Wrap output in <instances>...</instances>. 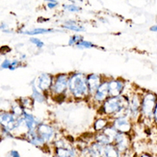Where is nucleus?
Listing matches in <instances>:
<instances>
[{
    "label": "nucleus",
    "mask_w": 157,
    "mask_h": 157,
    "mask_svg": "<svg viewBox=\"0 0 157 157\" xmlns=\"http://www.w3.org/2000/svg\"><path fill=\"white\" fill-rule=\"evenodd\" d=\"M128 101L129 98L127 94L119 97H109L98 107V114L109 119L128 116Z\"/></svg>",
    "instance_id": "f257e3e1"
},
{
    "label": "nucleus",
    "mask_w": 157,
    "mask_h": 157,
    "mask_svg": "<svg viewBox=\"0 0 157 157\" xmlns=\"http://www.w3.org/2000/svg\"><path fill=\"white\" fill-rule=\"evenodd\" d=\"M67 95L73 100H89L90 91L87 82V74L82 71L70 73Z\"/></svg>",
    "instance_id": "f03ea898"
},
{
    "label": "nucleus",
    "mask_w": 157,
    "mask_h": 157,
    "mask_svg": "<svg viewBox=\"0 0 157 157\" xmlns=\"http://www.w3.org/2000/svg\"><path fill=\"white\" fill-rule=\"evenodd\" d=\"M69 78H70V73L67 72L58 73L56 75H54L49 95H51L53 98L58 99V101L61 98L65 100L67 98H69V95H67Z\"/></svg>",
    "instance_id": "7ed1b4c3"
},
{
    "label": "nucleus",
    "mask_w": 157,
    "mask_h": 157,
    "mask_svg": "<svg viewBox=\"0 0 157 157\" xmlns=\"http://www.w3.org/2000/svg\"><path fill=\"white\" fill-rule=\"evenodd\" d=\"M157 102V94L143 90L142 92V103H141V121H147L152 124L153 111Z\"/></svg>",
    "instance_id": "20e7f679"
},
{
    "label": "nucleus",
    "mask_w": 157,
    "mask_h": 157,
    "mask_svg": "<svg viewBox=\"0 0 157 157\" xmlns=\"http://www.w3.org/2000/svg\"><path fill=\"white\" fill-rule=\"evenodd\" d=\"M142 91L135 90L128 94V117L134 122L141 121V103H142Z\"/></svg>",
    "instance_id": "39448f33"
},
{
    "label": "nucleus",
    "mask_w": 157,
    "mask_h": 157,
    "mask_svg": "<svg viewBox=\"0 0 157 157\" xmlns=\"http://www.w3.org/2000/svg\"><path fill=\"white\" fill-rule=\"evenodd\" d=\"M108 77L109 97H119L125 94L128 82L122 77Z\"/></svg>",
    "instance_id": "423d86ee"
},
{
    "label": "nucleus",
    "mask_w": 157,
    "mask_h": 157,
    "mask_svg": "<svg viewBox=\"0 0 157 157\" xmlns=\"http://www.w3.org/2000/svg\"><path fill=\"white\" fill-rule=\"evenodd\" d=\"M109 98V87H108V77L105 76L104 80L98 87V89L94 92V94L90 97V103L95 107H98Z\"/></svg>",
    "instance_id": "0eeeda50"
},
{
    "label": "nucleus",
    "mask_w": 157,
    "mask_h": 157,
    "mask_svg": "<svg viewBox=\"0 0 157 157\" xmlns=\"http://www.w3.org/2000/svg\"><path fill=\"white\" fill-rule=\"evenodd\" d=\"M113 144L118 148L121 155H126L132 147V138L131 134L118 132L114 139Z\"/></svg>",
    "instance_id": "6e6552de"
},
{
    "label": "nucleus",
    "mask_w": 157,
    "mask_h": 157,
    "mask_svg": "<svg viewBox=\"0 0 157 157\" xmlns=\"http://www.w3.org/2000/svg\"><path fill=\"white\" fill-rule=\"evenodd\" d=\"M111 124L116 128V130L118 132L131 134L133 131L134 122L128 116H124V117L111 119Z\"/></svg>",
    "instance_id": "1a4fd4ad"
},
{
    "label": "nucleus",
    "mask_w": 157,
    "mask_h": 157,
    "mask_svg": "<svg viewBox=\"0 0 157 157\" xmlns=\"http://www.w3.org/2000/svg\"><path fill=\"white\" fill-rule=\"evenodd\" d=\"M37 132L39 135L44 139L45 144H50V143L55 141L56 138V130L51 124H44V122H40L37 127Z\"/></svg>",
    "instance_id": "9d476101"
},
{
    "label": "nucleus",
    "mask_w": 157,
    "mask_h": 157,
    "mask_svg": "<svg viewBox=\"0 0 157 157\" xmlns=\"http://www.w3.org/2000/svg\"><path fill=\"white\" fill-rule=\"evenodd\" d=\"M54 75L50 73L43 72L35 78V84L40 91L44 92L46 94H49L50 89L53 83Z\"/></svg>",
    "instance_id": "9b49d317"
},
{
    "label": "nucleus",
    "mask_w": 157,
    "mask_h": 157,
    "mask_svg": "<svg viewBox=\"0 0 157 157\" xmlns=\"http://www.w3.org/2000/svg\"><path fill=\"white\" fill-rule=\"evenodd\" d=\"M105 76L100 73H89L87 74V82L89 86V91H90V95L94 94V92L98 90L102 81L104 80Z\"/></svg>",
    "instance_id": "f8f14e48"
},
{
    "label": "nucleus",
    "mask_w": 157,
    "mask_h": 157,
    "mask_svg": "<svg viewBox=\"0 0 157 157\" xmlns=\"http://www.w3.org/2000/svg\"><path fill=\"white\" fill-rule=\"evenodd\" d=\"M24 138L25 140L30 143L31 145L37 147H44L46 144L44 141V139L39 135L37 130H31V131H27L24 134Z\"/></svg>",
    "instance_id": "ddd939ff"
},
{
    "label": "nucleus",
    "mask_w": 157,
    "mask_h": 157,
    "mask_svg": "<svg viewBox=\"0 0 157 157\" xmlns=\"http://www.w3.org/2000/svg\"><path fill=\"white\" fill-rule=\"evenodd\" d=\"M104 151V146L99 143L93 141L87 147L86 157H102Z\"/></svg>",
    "instance_id": "4468645a"
},
{
    "label": "nucleus",
    "mask_w": 157,
    "mask_h": 157,
    "mask_svg": "<svg viewBox=\"0 0 157 157\" xmlns=\"http://www.w3.org/2000/svg\"><path fill=\"white\" fill-rule=\"evenodd\" d=\"M22 118L24 120V124L25 127L27 129V131H31V130H36L38 125L40 124V121H39V119H37L33 114L29 113L28 111H24Z\"/></svg>",
    "instance_id": "2eb2a0df"
},
{
    "label": "nucleus",
    "mask_w": 157,
    "mask_h": 157,
    "mask_svg": "<svg viewBox=\"0 0 157 157\" xmlns=\"http://www.w3.org/2000/svg\"><path fill=\"white\" fill-rule=\"evenodd\" d=\"M56 157H79L78 149L71 145L65 147H55Z\"/></svg>",
    "instance_id": "dca6fc26"
},
{
    "label": "nucleus",
    "mask_w": 157,
    "mask_h": 157,
    "mask_svg": "<svg viewBox=\"0 0 157 157\" xmlns=\"http://www.w3.org/2000/svg\"><path fill=\"white\" fill-rule=\"evenodd\" d=\"M63 29L67 30V31H71L74 33H82L85 32L86 28L84 25H82L81 23H79L77 20L74 19H67L66 21L61 25Z\"/></svg>",
    "instance_id": "f3484780"
},
{
    "label": "nucleus",
    "mask_w": 157,
    "mask_h": 157,
    "mask_svg": "<svg viewBox=\"0 0 157 157\" xmlns=\"http://www.w3.org/2000/svg\"><path fill=\"white\" fill-rule=\"evenodd\" d=\"M30 86L32 89L31 97L34 100H35V102H38V103H45L47 100V94L42 91H40L37 88V86L35 84V79L30 82Z\"/></svg>",
    "instance_id": "a211bd4d"
},
{
    "label": "nucleus",
    "mask_w": 157,
    "mask_h": 157,
    "mask_svg": "<svg viewBox=\"0 0 157 157\" xmlns=\"http://www.w3.org/2000/svg\"><path fill=\"white\" fill-rule=\"evenodd\" d=\"M58 32V30L52 29V28H33L30 30H22L20 29L17 31V33L19 34H23V35H27V36H38V35H44V34H50V33H55Z\"/></svg>",
    "instance_id": "6ab92c4d"
},
{
    "label": "nucleus",
    "mask_w": 157,
    "mask_h": 157,
    "mask_svg": "<svg viewBox=\"0 0 157 157\" xmlns=\"http://www.w3.org/2000/svg\"><path fill=\"white\" fill-rule=\"evenodd\" d=\"M110 122H111V119L104 117V116L98 115V117L94 121V124H93V129L94 133L102 131L107 125L110 124Z\"/></svg>",
    "instance_id": "aec40b11"
},
{
    "label": "nucleus",
    "mask_w": 157,
    "mask_h": 157,
    "mask_svg": "<svg viewBox=\"0 0 157 157\" xmlns=\"http://www.w3.org/2000/svg\"><path fill=\"white\" fill-rule=\"evenodd\" d=\"M104 157H122L121 152L118 151L114 144H109L107 146H104V151H103Z\"/></svg>",
    "instance_id": "412c9836"
},
{
    "label": "nucleus",
    "mask_w": 157,
    "mask_h": 157,
    "mask_svg": "<svg viewBox=\"0 0 157 157\" xmlns=\"http://www.w3.org/2000/svg\"><path fill=\"white\" fill-rule=\"evenodd\" d=\"M94 141L99 143V144H101L102 146H107L109 144H113V141L109 138L103 131L95 132L94 134Z\"/></svg>",
    "instance_id": "4be33fe9"
},
{
    "label": "nucleus",
    "mask_w": 157,
    "mask_h": 157,
    "mask_svg": "<svg viewBox=\"0 0 157 157\" xmlns=\"http://www.w3.org/2000/svg\"><path fill=\"white\" fill-rule=\"evenodd\" d=\"M21 106L24 108V110L29 111L34 108V104H35V100L32 98V97H22L17 99Z\"/></svg>",
    "instance_id": "5701e85b"
},
{
    "label": "nucleus",
    "mask_w": 157,
    "mask_h": 157,
    "mask_svg": "<svg viewBox=\"0 0 157 157\" xmlns=\"http://www.w3.org/2000/svg\"><path fill=\"white\" fill-rule=\"evenodd\" d=\"M74 47H75V48H77V49H81V50H84V49H93V48H99L98 45L94 44L93 42H90V40H86L85 39L82 40L81 42H79Z\"/></svg>",
    "instance_id": "b1692460"
},
{
    "label": "nucleus",
    "mask_w": 157,
    "mask_h": 157,
    "mask_svg": "<svg viewBox=\"0 0 157 157\" xmlns=\"http://www.w3.org/2000/svg\"><path fill=\"white\" fill-rule=\"evenodd\" d=\"M13 115H16L17 117H21L24 113V108L21 106V104L19 103L18 100H16L15 102H13L11 105V110H10Z\"/></svg>",
    "instance_id": "393cba45"
},
{
    "label": "nucleus",
    "mask_w": 157,
    "mask_h": 157,
    "mask_svg": "<svg viewBox=\"0 0 157 157\" xmlns=\"http://www.w3.org/2000/svg\"><path fill=\"white\" fill-rule=\"evenodd\" d=\"M63 9L71 13H78L82 12V7L79 6L78 4H73V3H70V4H64L63 5Z\"/></svg>",
    "instance_id": "a878e982"
},
{
    "label": "nucleus",
    "mask_w": 157,
    "mask_h": 157,
    "mask_svg": "<svg viewBox=\"0 0 157 157\" xmlns=\"http://www.w3.org/2000/svg\"><path fill=\"white\" fill-rule=\"evenodd\" d=\"M82 40H84V37L82 35H79V34H73V35H71L69 39V40H67V44H69L70 46H75L79 42H81Z\"/></svg>",
    "instance_id": "bb28decb"
},
{
    "label": "nucleus",
    "mask_w": 157,
    "mask_h": 157,
    "mask_svg": "<svg viewBox=\"0 0 157 157\" xmlns=\"http://www.w3.org/2000/svg\"><path fill=\"white\" fill-rule=\"evenodd\" d=\"M29 42L33 44V45H35L38 49H42V48H44V43L43 42L42 40L40 39H39V38H37V37H30V39H29Z\"/></svg>",
    "instance_id": "cd10ccee"
},
{
    "label": "nucleus",
    "mask_w": 157,
    "mask_h": 157,
    "mask_svg": "<svg viewBox=\"0 0 157 157\" xmlns=\"http://www.w3.org/2000/svg\"><path fill=\"white\" fill-rule=\"evenodd\" d=\"M22 66H23L22 61H20L19 59H13L9 71H16L17 69H18V67H21Z\"/></svg>",
    "instance_id": "c85d7f7f"
},
{
    "label": "nucleus",
    "mask_w": 157,
    "mask_h": 157,
    "mask_svg": "<svg viewBox=\"0 0 157 157\" xmlns=\"http://www.w3.org/2000/svg\"><path fill=\"white\" fill-rule=\"evenodd\" d=\"M11 63H12V60L4 59L3 62L0 64V69H1V70H9L10 67H11Z\"/></svg>",
    "instance_id": "c756f323"
},
{
    "label": "nucleus",
    "mask_w": 157,
    "mask_h": 157,
    "mask_svg": "<svg viewBox=\"0 0 157 157\" xmlns=\"http://www.w3.org/2000/svg\"><path fill=\"white\" fill-rule=\"evenodd\" d=\"M58 6H59V2L57 0H50V1L46 2V7H47V9H49V10L56 9Z\"/></svg>",
    "instance_id": "7c9ffc66"
},
{
    "label": "nucleus",
    "mask_w": 157,
    "mask_h": 157,
    "mask_svg": "<svg viewBox=\"0 0 157 157\" xmlns=\"http://www.w3.org/2000/svg\"><path fill=\"white\" fill-rule=\"evenodd\" d=\"M8 157H20V154L17 149H11L8 152Z\"/></svg>",
    "instance_id": "2f4dec72"
},
{
    "label": "nucleus",
    "mask_w": 157,
    "mask_h": 157,
    "mask_svg": "<svg viewBox=\"0 0 157 157\" xmlns=\"http://www.w3.org/2000/svg\"><path fill=\"white\" fill-rule=\"evenodd\" d=\"M152 124L157 127V102H156V105L154 108V111H153V117H152Z\"/></svg>",
    "instance_id": "473e14b6"
},
{
    "label": "nucleus",
    "mask_w": 157,
    "mask_h": 157,
    "mask_svg": "<svg viewBox=\"0 0 157 157\" xmlns=\"http://www.w3.org/2000/svg\"><path fill=\"white\" fill-rule=\"evenodd\" d=\"M137 157H154V156H153L151 153L147 152V151H144V152H142V153L138 154Z\"/></svg>",
    "instance_id": "72a5a7b5"
},
{
    "label": "nucleus",
    "mask_w": 157,
    "mask_h": 157,
    "mask_svg": "<svg viewBox=\"0 0 157 157\" xmlns=\"http://www.w3.org/2000/svg\"><path fill=\"white\" fill-rule=\"evenodd\" d=\"M8 28H10V27H9V25L7 24L6 22H1V23H0V30H1L2 32L5 31L6 29H8Z\"/></svg>",
    "instance_id": "f704fd0d"
},
{
    "label": "nucleus",
    "mask_w": 157,
    "mask_h": 157,
    "mask_svg": "<svg viewBox=\"0 0 157 157\" xmlns=\"http://www.w3.org/2000/svg\"><path fill=\"white\" fill-rule=\"evenodd\" d=\"M26 59H27V55L25 53H20L19 54V60L20 61H22V62H23V61H25Z\"/></svg>",
    "instance_id": "c9c22d12"
},
{
    "label": "nucleus",
    "mask_w": 157,
    "mask_h": 157,
    "mask_svg": "<svg viewBox=\"0 0 157 157\" xmlns=\"http://www.w3.org/2000/svg\"><path fill=\"white\" fill-rule=\"evenodd\" d=\"M71 3H73V4H81L83 3V0H69Z\"/></svg>",
    "instance_id": "e433bc0d"
},
{
    "label": "nucleus",
    "mask_w": 157,
    "mask_h": 157,
    "mask_svg": "<svg viewBox=\"0 0 157 157\" xmlns=\"http://www.w3.org/2000/svg\"><path fill=\"white\" fill-rule=\"evenodd\" d=\"M151 32H154V33H157V25H152L151 28H149Z\"/></svg>",
    "instance_id": "4c0bfd02"
},
{
    "label": "nucleus",
    "mask_w": 157,
    "mask_h": 157,
    "mask_svg": "<svg viewBox=\"0 0 157 157\" xmlns=\"http://www.w3.org/2000/svg\"><path fill=\"white\" fill-rule=\"evenodd\" d=\"M1 137H2V135H1V132H0V141H1Z\"/></svg>",
    "instance_id": "58836bf2"
},
{
    "label": "nucleus",
    "mask_w": 157,
    "mask_h": 157,
    "mask_svg": "<svg viewBox=\"0 0 157 157\" xmlns=\"http://www.w3.org/2000/svg\"><path fill=\"white\" fill-rule=\"evenodd\" d=\"M44 1H45V2H48V1H50V0H44Z\"/></svg>",
    "instance_id": "ea45409f"
},
{
    "label": "nucleus",
    "mask_w": 157,
    "mask_h": 157,
    "mask_svg": "<svg viewBox=\"0 0 157 157\" xmlns=\"http://www.w3.org/2000/svg\"><path fill=\"white\" fill-rule=\"evenodd\" d=\"M132 157H137V155H133Z\"/></svg>",
    "instance_id": "a19ab883"
},
{
    "label": "nucleus",
    "mask_w": 157,
    "mask_h": 157,
    "mask_svg": "<svg viewBox=\"0 0 157 157\" xmlns=\"http://www.w3.org/2000/svg\"><path fill=\"white\" fill-rule=\"evenodd\" d=\"M54 157H56V156H55V155H54Z\"/></svg>",
    "instance_id": "79ce46f5"
},
{
    "label": "nucleus",
    "mask_w": 157,
    "mask_h": 157,
    "mask_svg": "<svg viewBox=\"0 0 157 157\" xmlns=\"http://www.w3.org/2000/svg\"><path fill=\"white\" fill-rule=\"evenodd\" d=\"M102 157H104V156H102Z\"/></svg>",
    "instance_id": "37998d69"
},
{
    "label": "nucleus",
    "mask_w": 157,
    "mask_h": 157,
    "mask_svg": "<svg viewBox=\"0 0 157 157\" xmlns=\"http://www.w3.org/2000/svg\"><path fill=\"white\" fill-rule=\"evenodd\" d=\"M79 157H81V156H79Z\"/></svg>",
    "instance_id": "c03bdc74"
}]
</instances>
